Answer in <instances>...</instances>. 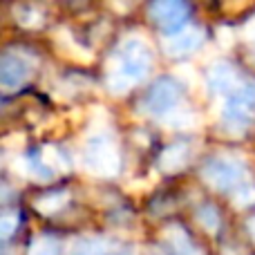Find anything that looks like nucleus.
<instances>
[{"label":"nucleus","instance_id":"f257e3e1","mask_svg":"<svg viewBox=\"0 0 255 255\" xmlns=\"http://www.w3.org/2000/svg\"><path fill=\"white\" fill-rule=\"evenodd\" d=\"M150 65H152L150 49L136 38L128 40L119 52V67H117V74L112 76V88L128 90L130 85L139 83L150 72Z\"/></svg>","mask_w":255,"mask_h":255},{"label":"nucleus","instance_id":"f03ea898","mask_svg":"<svg viewBox=\"0 0 255 255\" xmlns=\"http://www.w3.org/2000/svg\"><path fill=\"white\" fill-rule=\"evenodd\" d=\"M83 166L97 177H112L121 168V154L110 134H94L83 150Z\"/></svg>","mask_w":255,"mask_h":255},{"label":"nucleus","instance_id":"7ed1b4c3","mask_svg":"<svg viewBox=\"0 0 255 255\" xmlns=\"http://www.w3.org/2000/svg\"><path fill=\"white\" fill-rule=\"evenodd\" d=\"M224 126L229 130H247L255 119V83L240 85L235 92L229 94V101L222 112Z\"/></svg>","mask_w":255,"mask_h":255},{"label":"nucleus","instance_id":"20e7f679","mask_svg":"<svg viewBox=\"0 0 255 255\" xmlns=\"http://www.w3.org/2000/svg\"><path fill=\"white\" fill-rule=\"evenodd\" d=\"M202 175L215 190L233 193L240 184H244V163L233 157H213L204 163Z\"/></svg>","mask_w":255,"mask_h":255},{"label":"nucleus","instance_id":"39448f33","mask_svg":"<svg viewBox=\"0 0 255 255\" xmlns=\"http://www.w3.org/2000/svg\"><path fill=\"white\" fill-rule=\"evenodd\" d=\"M148 13L154 25L170 38L186 29V22L190 18V4L188 0H152Z\"/></svg>","mask_w":255,"mask_h":255},{"label":"nucleus","instance_id":"423d86ee","mask_svg":"<svg viewBox=\"0 0 255 255\" xmlns=\"http://www.w3.org/2000/svg\"><path fill=\"white\" fill-rule=\"evenodd\" d=\"M181 99V88L175 79L170 76H161L148 88L143 99V110L152 117H168Z\"/></svg>","mask_w":255,"mask_h":255},{"label":"nucleus","instance_id":"0eeeda50","mask_svg":"<svg viewBox=\"0 0 255 255\" xmlns=\"http://www.w3.org/2000/svg\"><path fill=\"white\" fill-rule=\"evenodd\" d=\"M72 255H136L126 242L108 238H83L72 247Z\"/></svg>","mask_w":255,"mask_h":255},{"label":"nucleus","instance_id":"6e6552de","mask_svg":"<svg viewBox=\"0 0 255 255\" xmlns=\"http://www.w3.org/2000/svg\"><path fill=\"white\" fill-rule=\"evenodd\" d=\"M29 63L20 56H13V54H4L2 61H0V83L4 90H16L29 79Z\"/></svg>","mask_w":255,"mask_h":255},{"label":"nucleus","instance_id":"1a4fd4ad","mask_svg":"<svg viewBox=\"0 0 255 255\" xmlns=\"http://www.w3.org/2000/svg\"><path fill=\"white\" fill-rule=\"evenodd\" d=\"M208 85H211L213 92L217 94H231L235 92V85H238V72H235L233 65L229 63H217V65L211 67L208 72Z\"/></svg>","mask_w":255,"mask_h":255},{"label":"nucleus","instance_id":"9d476101","mask_svg":"<svg viewBox=\"0 0 255 255\" xmlns=\"http://www.w3.org/2000/svg\"><path fill=\"white\" fill-rule=\"evenodd\" d=\"M202 38L204 36L195 29L179 31L177 36H170V40H168V54L170 56H188L202 45Z\"/></svg>","mask_w":255,"mask_h":255},{"label":"nucleus","instance_id":"9b49d317","mask_svg":"<svg viewBox=\"0 0 255 255\" xmlns=\"http://www.w3.org/2000/svg\"><path fill=\"white\" fill-rule=\"evenodd\" d=\"M188 157H190L188 143L177 141V143L168 145V148L161 152V157H159V166H161L166 172L179 170V168H184L186 163H188Z\"/></svg>","mask_w":255,"mask_h":255},{"label":"nucleus","instance_id":"f8f14e48","mask_svg":"<svg viewBox=\"0 0 255 255\" xmlns=\"http://www.w3.org/2000/svg\"><path fill=\"white\" fill-rule=\"evenodd\" d=\"M67 202V190H49V193L40 195L34 202L36 211H40L43 215H52L58 208H63V204Z\"/></svg>","mask_w":255,"mask_h":255},{"label":"nucleus","instance_id":"ddd939ff","mask_svg":"<svg viewBox=\"0 0 255 255\" xmlns=\"http://www.w3.org/2000/svg\"><path fill=\"white\" fill-rule=\"evenodd\" d=\"M166 240L172 247V253L175 255H197L193 242L188 240V235H186L181 229H177V226H172V229L166 231Z\"/></svg>","mask_w":255,"mask_h":255},{"label":"nucleus","instance_id":"4468645a","mask_svg":"<svg viewBox=\"0 0 255 255\" xmlns=\"http://www.w3.org/2000/svg\"><path fill=\"white\" fill-rule=\"evenodd\" d=\"M29 255H61V247L54 238H40L31 244Z\"/></svg>","mask_w":255,"mask_h":255},{"label":"nucleus","instance_id":"2eb2a0df","mask_svg":"<svg viewBox=\"0 0 255 255\" xmlns=\"http://www.w3.org/2000/svg\"><path fill=\"white\" fill-rule=\"evenodd\" d=\"M197 217H199V222H202L208 231H217V229H220V213H217L215 206H211V204H206V206L199 208Z\"/></svg>","mask_w":255,"mask_h":255},{"label":"nucleus","instance_id":"dca6fc26","mask_svg":"<svg viewBox=\"0 0 255 255\" xmlns=\"http://www.w3.org/2000/svg\"><path fill=\"white\" fill-rule=\"evenodd\" d=\"M231 195H233L238 206H251V204H255V186L253 184H240Z\"/></svg>","mask_w":255,"mask_h":255},{"label":"nucleus","instance_id":"f3484780","mask_svg":"<svg viewBox=\"0 0 255 255\" xmlns=\"http://www.w3.org/2000/svg\"><path fill=\"white\" fill-rule=\"evenodd\" d=\"M20 215L13 211H7L2 215V220H0V235H2V240H9L13 235V231L18 229V224H20Z\"/></svg>","mask_w":255,"mask_h":255},{"label":"nucleus","instance_id":"a211bd4d","mask_svg":"<svg viewBox=\"0 0 255 255\" xmlns=\"http://www.w3.org/2000/svg\"><path fill=\"white\" fill-rule=\"evenodd\" d=\"M247 229H249V233H251L253 238H255V217H253V220H249V226H247Z\"/></svg>","mask_w":255,"mask_h":255}]
</instances>
